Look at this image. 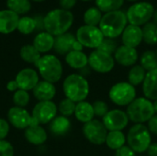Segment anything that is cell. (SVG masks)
<instances>
[{"mask_svg": "<svg viewBox=\"0 0 157 156\" xmlns=\"http://www.w3.org/2000/svg\"><path fill=\"white\" fill-rule=\"evenodd\" d=\"M74 22V15L70 10L55 8L44 16V29L53 37L68 32Z\"/></svg>", "mask_w": 157, "mask_h": 156, "instance_id": "cell-1", "label": "cell"}, {"mask_svg": "<svg viewBox=\"0 0 157 156\" xmlns=\"http://www.w3.org/2000/svg\"><path fill=\"white\" fill-rule=\"evenodd\" d=\"M128 25L126 12L116 10L105 13L99 23L98 28L105 38L116 39L121 36Z\"/></svg>", "mask_w": 157, "mask_h": 156, "instance_id": "cell-2", "label": "cell"}, {"mask_svg": "<svg viewBox=\"0 0 157 156\" xmlns=\"http://www.w3.org/2000/svg\"><path fill=\"white\" fill-rule=\"evenodd\" d=\"M63 90L66 98L75 103L85 101L89 94V83L86 77L79 74H72L65 77Z\"/></svg>", "mask_w": 157, "mask_h": 156, "instance_id": "cell-3", "label": "cell"}, {"mask_svg": "<svg viewBox=\"0 0 157 156\" xmlns=\"http://www.w3.org/2000/svg\"><path fill=\"white\" fill-rule=\"evenodd\" d=\"M35 66L42 80L47 82L55 84L63 76V64L58 57L53 54L41 55Z\"/></svg>", "mask_w": 157, "mask_h": 156, "instance_id": "cell-4", "label": "cell"}, {"mask_svg": "<svg viewBox=\"0 0 157 156\" xmlns=\"http://www.w3.org/2000/svg\"><path fill=\"white\" fill-rule=\"evenodd\" d=\"M126 113L129 120L135 124H144L148 122L155 114L153 102L144 97H136L128 107Z\"/></svg>", "mask_w": 157, "mask_h": 156, "instance_id": "cell-5", "label": "cell"}, {"mask_svg": "<svg viewBox=\"0 0 157 156\" xmlns=\"http://www.w3.org/2000/svg\"><path fill=\"white\" fill-rule=\"evenodd\" d=\"M128 146L136 154H142L148 150L152 143L151 132L147 126L144 124H134L132 126L126 136Z\"/></svg>", "mask_w": 157, "mask_h": 156, "instance_id": "cell-6", "label": "cell"}, {"mask_svg": "<svg viewBox=\"0 0 157 156\" xmlns=\"http://www.w3.org/2000/svg\"><path fill=\"white\" fill-rule=\"evenodd\" d=\"M154 12V6L149 2L143 1L132 5L126 12V16L130 24L141 27L150 22Z\"/></svg>", "mask_w": 157, "mask_h": 156, "instance_id": "cell-7", "label": "cell"}, {"mask_svg": "<svg viewBox=\"0 0 157 156\" xmlns=\"http://www.w3.org/2000/svg\"><path fill=\"white\" fill-rule=\"evenodd\" d=\"M111 102L117 106H129L136 98L135 86L129 82H119L111 86L109 92Z\"/></svg>", "mask_w": 157, "mask_h": 156, "instance_id": "cell-8", "label": "cell"}, {"mask_svg": "<svg viewBox=\"0 0 157 156\" xmlns=\"http://www.w3.org/2000/svg\"><path fill=\"white\" fill-rule=\"evenodd\" d=\"M75 38L84 47L98 49L105 37L98 27L84 25L77 29Z\"/></svg>", "mask_w": 157, "mask_h": 156, "instance_id": "cell-9", "label": "cell"}, {"mask_svg": "<svg viewBox=\"0 0 157 156\" xmlns=\"http://www.w3.org/2000/svg\"><path fill=\"white\" fill-rule=\"evenodd\" d=\"M58 107L52 101H39L33 108L31 116L35 122L39 125L50 124V122L57 116Z\"/></svg>", "mask_w": 157, "mask_h": 156, "instance_id": "cell-10", "label": "cell"}, {"mask_svg": "<svg viewBox=\"0 0 157 156\" xmlns=\"http://www.w3.org/2000/svg\"><path fill=\"white\" fill-rule=\"evenodd\" d=\"M88 66L97 73L107 74L113 70L115 60L113 55L95 50L88 56Z\"/></svg>", "mask_w": 157, "mask_h": 156, "instance_id": "cell-11", "label": "cell"}, {"mask_svg": "<svg viewBox=\"0 0 157 156\" xmlns=\"http://www.w3.org/2000/svg\"><path fill=\"white\" fill-rule=\"evenodd\" d=\"M108 132L109 131L106 129L103 122L96 119L85 123L83 126L84 136L89 143L95 145L104 144L106 143Z\"/></svg>", "mask_w": 157, "mask_h": 156, "instance_id": "cell-12", "label": "cell"}, {"mask_svg": "<svg viewBox=\"0 0 157 156\" xmlns=\"http://www.w3.org/2000/svg\"><path fill=\"white\" fill-rule=\"evenodd\" d=\"M129 117L126 111L121 109H112L102 118V122L109 131L124 130L129 124Z\"/></svg>", "mask_w": 157, "mask_h": 156, "instance_id": "cell-13", "label": "cell"}, {"mask_svg": "<svg viewBox=\"0 0 157 156\" xmlns=\"http://www.w3.org/2000/svg\"><path fill=\"white\" fill-rule=\"evenodd\" d=\"M7 121L17 130H26L31 124L32 116L26 108L14 106L7 111Z\"/></svg>", "mask_w": 157, "mask_h": 156, "instance_id": "cell-14", "label": "cell"}, {"mask_svg": "<svg viewBox=\"0 0 157 156\" xmlns=\"http://www.w3.org/2000/svg\"><path fill=\"white\" fill-rule=\"evenodd\" d=\"M19 89L25 91H32L40 82V74L33 68H24L20 70L15 78Z\"/></svg>", "mask_w": 157, "mask_h": 156, "instance_id": "cell-15", "label": "cell"}, {"mask_svg": "<svg viewBox=\"0 0 157 156\" xmlns=\"http://www.w3.org/2000/svg\"><path fill=\"white\" fill-rule=\"evenodd\" d=\"M114 60L122 66H133L138 61L139 55L135 48H131L125 45L118 47L114 53Z\"/></svg>", "mask_w": 157, "mask_h": 156, "instance_id": "cell-16", "label": "cell"}, {"mask_svg": "<svg viewBox=\"0 0 157 156\" xmlns=\"http://www.w3.org/2000/svg\"><path fill=\"white\" fill-rule=\"evenodd\" d=\"M121 40L123 45L136 49L143 41L142 28L132 24L127 25L121 34Z\"/></svg>", "mask_w": 157, "mask_h": 156, "instance_id": "cell-17", "label": "cell"}, {"mask_svg": "<svg viewBox=\"0 0 157 156\" xmlns=\"http://www.w3.org/2000/svg\"><path fill=\"white\" fill-rule=\"evenodd\" d=\"M19 16L9 9L0 10V33L10 34L17 29Z\"/></svg>", "mask_w": 157, "mask_h": 156, "instance_id": "cell-18", "label": "cell"}, {"mask_svg": "<svg viewBox=\"0 0 157 156\" xmlns=\"http://www.w3.org/2000/svg\"><path fill=\"white\" fill-rule=\"evenodd\" d=\"M32 93L38 101H52L56 95V87L54 84L41 80L34 87Z\"/></svg>", "mask_w": 157, "mask_h": 156, "instance_id": "cell-19", "label": "cell"}, {"mask_svg": "<svg viewBox=\"0 0 157 156\" xmlns=\"http://www.w3.org/2000/svg\"><path fill=\"white\" fill-rule=\"evenodd\" d=\"M25 139L28 143L33 145H42L48 139L47 132L41 125H30L25 130Z\"/></svg>", "mask_w": 157, "mask_h": 156, "instance_id": "cell-20", "label": "cell"}, {"mask_svg": "<svg viewBox=\"0 0 157 156\" xmlns=\"http://www.w3.org/2000/svg\"><path fill=\"white\" fill-rule=\"evenodd\" d=\"M75 40V36L70 32H66L64 34L54 37L53 50L60 55H66L71 51H73V46Z\"/></svg>", "mask_w": 157, "mask_h": 156, "instance_id": "cell-21", "label": "cell"}, {"mask_svg": "<svg viewBox=\"0 0 157 156\" xmlns=\"http://www.w3.org/2000/svg\"><path fill=\"white\" fill-rule=\"evenodd\" d=\"M143 93L151 101L157 99V69L147 72L143 83Z\"/></svg>", "mask_w": 157, "mask_h": 156, "instance_id": "cell-22", "label": "cell"}, {"mask_svg": "<svg viewBox=\"0 0 157 156\" xmlns=\"http://www.w3.org/2000/svg\"><path fill=\"white\" fill-rule=\"evenodd\" d=\"M32 45L40 51V54L47 53L53 49L54 37L47 31L39 32L34 38Z\"/></svg>", "mask_w": 157, "mask_h": 156, "instance_id": "cell-23", "label": "cell"}, {"mask_svg": "<svg viewBox=\"0 0 157 156\" xmlns=\"http://www.w3.org/2000/svg\"><path fill=\"white\" fill-rule=\"evenodd\" d=\"M74 115L78 121H80L84 124L91 121L92 120H94V117H95L92 104L86 100L76 103V107H75Z\"/></svg>", "mask_w": 157, "mask_h": 156, "instance_id": "cell-24", "label": "cell"}, {"mask_svg": "<svg viewBox=\"0 0 157 156\" xmlns=\"http://www.w3.org/2000/svg\"><path fill=\"white\" fill-rule=\"evenodd\" d=\"M50 131L55 136L65 135L71 129V121L67 117L56 116L51 122L49 126Z\"/></svg>", "mask_w": 157, "mask_h": 156, "instance_id": "cell-25", "label": "cell"}, {"mask_svg": "<svg viewBox=\"0 0 157 156\" xmlns=\"http://www.w3.org/2000/svg\"><path fill=\"white\" fill-rule=\"evenodd\" d=\"M65 62L71 68L81 70L88 66V56L83 51H71L65 55Z\"/></svg>", "mask_w": 157, "mask_h": 156, "instance_id": "cell-26", "label": "cell"}, {"mask_svg": "<svg viewBox=\"0 0 157 156\" xmlns=\"http://www.w3.org/2000/svg\"><path fill=\"white\" fill-rule=\"evenodd\" d=\"M126 142H127V139H126L125 134L121 131H116L108 132L105 143L110 150L117 151L120 148L123 147Z\"/></svg>", "mask_w": 157, "mask_h": 156, "instance_id": "cell-27", "label": "cell"}, {"mask_svg": "<svg viewBox=\"0 0 157 156\" xmlns=\"http://www.w3.org/2000/svg\"><path fill=\"white\" fill-rule=\"evenodd\" d=\"M19 55L25 63L34 65H36V63L41 57L40 51L32 44H26L22 46L19 51Z\"/></svg>", "mask_w": 157, "mask_h": 156, "instance_id": "cell-28", "label": "cell"}, {"mask_svg": "<svg viewBox=\"0 0 157 156\" xmlns=\"http://www.w3.org/2000/svg\"><path fill=\"white\" fill-rule=\"evenodd\" d=\"M147 72L141 66V64H135L132 66L128 74V81L133 86H137L144 83Z\"/></svg>", "mask_w": 157, "mask_h": 156, "instance_id": "cell-29", "label": "cell"}, {"mask_svg": "<svg viewBox=\"0 0 157 156\" xmlns=\"http://www.w3.org/2000/svg\"><path fill=\"white\" fill-rule=\"evenodd\" d=\"M143 40L148 45L157 44V25L154 22H148L142 28Z\"/></svg>", "mask_w": 157, "mask_h": 156, "instance_id": "cell-30", "label": "cell"}, {"mask_svg": "<svg viewBox=\"0 0 157 156\" xmlns=\"http://www.w3.org/2000/svg\"><path fill=\"white\" fill-rule=\"evenodd\" d=\"M141 66L146 71L150 72L157 69V55L155 51H144L140 58Z\"/></svg>", "mask_w": 157, "mask_h": 156, "instance_id": "cell-31", "label": "cell"}, {"mask_svg": "<svg viewBox=\"0 0 157 156\" xmlns=\"http://www.w3.org/2000/svg\"><path fill=\"white\" fill-rule=\"evenodd\" d=\"M6 6L7 9L15 12L18 16L28 13L31 8L29 0H7Z\"/></svg>", "mask_w": 157, "mask_h": 156, "instance_id": "cell-32", "label": "cell"}, {"mask_svg": "<svg viewBox=\"0 0 157 156\" xmlns=\"http://www.w3.org/2000/svg\"><path fill=\"white\" fill-rule=\"evenodd\" d=\"M102 12L98 7H90L84 14V22L85 25L98 27L102 19Z\"/></svg>", "mask_w": 157, "mask_h": 156, "instance_id": "cell-33", "label": "cell"}, {"mask_svg": "<svg viewBox=\"0 0 157 156\" xmlns=\"http://www.w3.org/2000/svg\"><path fill=\"white\" fill-rule=\"evenodd\" d=\"M124 0H96V6L101 12H112L120 10Z\"/></svg>", "mask_w": 157, "mask_h": 156, "instance_id": "cell-34", "label": "cell"}, {"mask_svg": "<svg viewBox=\"0 0 157 156\" xmlns=\"http://www.w3.org/2000/svg\"><path fill=\"white\" fill-rule=\"evenodd\" d=\"M21 34L29 35L31 34L36 30L35 27V21L33 17H19L17 29Z\"/></svg>", "mask_w": 157, "mask_h": 156, "instance_id": "cell-35", "label": "cell"}, {"mask_svg": "<svg viewBox=\"0 0 157 156\" xmlns=\"http://www.w3.org/2000/svg\"><path fill=\"white\" fill-rule=\"evenodd\" d=\"M57 107H58V111L60 112V114L62 116L68 118L75 114L76 103L72 101L71 99L65 97L63 100H61V102L59 103V105Z\"/></svg>", "mask_w": 157, "mask_h": 156, "instance_id": "cell-36", "label": "cell"}, {"mask_svg": "<svg viewBox=\"0 0 157 156\" xmlns=\"http://www.w3.org/2000/svg\"><path fill=\"white\" fill-rule=\"evenodd\" d=\"M30 100V96L28 91L18 89L13 95V102L16 107L19 108H26Z\"/></svg>", "mask_w": 157, "mask_h": 156, "instance_id": "cell-37", "label": "cell"}, {"mask_svg": "<svg viewBox=\"0 0 157 156\" xmlns=\"http://www.w3.org/2000/svg\"><path fill=\"white\" fill-rule=\"evenodd\" d=\"M118 43L115 40V39H109V38H104L103 41L99 45V47L97 50H99L101 51H104L108 54L113 55L118 49Z\"/></svg>", "mask_w": 157, "mask_h": 156, "instance_id": "cell-38", "label": "cell"}, {"mask_svg": "<svg viewBox=\"0 0 157 156\" xmlns=\"http://www.w3.org/2000/svg\"><path fill=\"white\" fill-rule=\"evenodd\" d=\"M93 109L95 113V117L103 118L108 112H109V107L106 102L102 100H97L93 104Z\"/></svg>", "mask_w": 157, "mask_h": 156, "instance_id": "cell-39", "label": "cell"}, {"mask_svg": "<svg viewBox=\"0 0 157 156\" xmlns=\"http://www.w3.org/2000/svg\"><path fill=\"white\" fill-rule=\"evenodd\" d=\"M14 154L13 145L6 140L0 141V156H14Z\"/></svg>", "mask_w": 157, "mask_h": 156, "instance_id": "cell-40", "label": "cell"}, {"mask_svg": "<svg viewBox=\"0 0 157 156\" xmlns=\"http://www.w3.org/2000/svg\"><path fill=\"white\" fill-rule=\"evenodd\" d=\"M10 130V124L7 120L0 118V141L6 140Z\"/></svg>", "mask_w": 157, "mask_h": 156, "instance_id": "cell-41", "label": "cell"}, {"mask_svg": "<svg viewBox=\"0 0 157 156\" xmlns=\"http://www.w3.org/2000/svg\"><path fill=\"white\" fill-rule=\"evenodd\" d=\"M115 156H136V153L128 145H124L116 151Z\"/></svg>", "mask_w": 157, "mask_h": 156, "instance_id": "cell-42", "label": "cell"}, {"mask_svg": "<svg viewBox=\"0 0 157 156\" xmlns=\"http://www.w3.org/2000/svg\"><path fill=\"white\" fill-rule=\"evenodd\" d=\"M33 19L35 21V27H36V30L39 32L41 31H45L44 29V17L41 15H36L33 17Z\"/></svg>", "mask_w": 157, "mask_h": 156, "instance_id": "cell-43", "label": "cell"}, {"mask_svg": "<svg viewBox=\"0 0 157 156\" xmlns=\"http://www.w3.org/2000/svg\"><path fill=\"white\" fill-rule=\"evenodd\" d=\"M148 130L150 131L151 133L157 135V114H155L151 120L148 121V125H147Z\"/></svg>", "mask_w": 157, "mask_h": 156, "instance_id": "cell-44", "label": "cell"}, {"mask_svg": "<svg viewBox=\"0 0 157 156\" xmlns=\"http://www.w3.org/2000/svg\"><path fill=\"white\" fill-rule=\"evenodd\" d=\"M76 2L77 0H59L61 8L65 10H70L71 8H73L75 6Z\"/></svg>", "mask_w": 157, "mask_h": 156, "instance_id": "cell-45", "label": "cell"}, {"mask_svg": "<svg viewBox=\"0 0 157 156\" xmlns=\"http://www.w3.org/2000/svg\"><path fill=\"white\" fill-rule=\"evenodd\" d=\"M6 89L9 91V92H12V93H15L17 90L19 89L18 86H17V83L16 82V80H10L7 82L6 84Z\"/></svg>", "mask_w": 157, "mask_h": 156, "instance_id": "cell-46", "label": "cell"}, {"mask_svg": "<svg viewBox=\"0 0 157 156\" xmlns=\"http://www.w3.org/2000/svg\"><path fill=\"white\" fill-rule=\"evenodd\" d=\"M148 156H157V143H151L148 150L146 151Z\"/></svg>", "mask_w": 157, "mask_h": 156, "instance_id": "cell-47", "label": "cell"}, {"mask_svg": "<svg viewBox=\"0 0 157 156\" xmlns=\"http://www.w3.org/2000/svg\"><path fill=\"white\" fill-rule=\"evenodd\" d=\"M83 48H84V46L76 40H75V42L74 43V46H73V51H83L82 50H83Z\"/></svg>", "mask_w": 157, "mask_h": 156, "instance_id": "cell-48", "label": "cell"}, {"mask_svg": "<svg viewBox=\"0 0 157 156\" xmlns=\"http://www.w3.org/2000/svg\"><path fill=\"white\" fill-rule=\"evenodd\" d=\"M152 19H153V22L157 25V9H155V12H154V15H153Z\"/></svg>", "mask_w": 157, "mask_h": 156, "instance_id": "cell-49", "label": "cell"}, {"mask_svg": "<svg viewBox=\"0 0 157 156\" xmlns=\"http://www.w3.org/2000/svg\"><path fill=\"white\" fill-rule=\"evenodd\" d=\"M153 104H154V109H155V114H157V99L153 102Z\"/></svg>", "mask_w": 157, "mask_h": 156, "instance_id": "cell-50", "label": "cell"}, {"mask_svg": "<svg viewBox=\"0 0 157 156\" xmlns=\"http://www.w3.org/2000/svg\"><path fill=\"white\" fill-rule=\"evenodd\" d=\"M32 1H35V2H42L44 0H32Z\"/></svg>", "mask_w": 157, "mask_h": 156, "instance_id": "cell-51", "label": "cell"}, {"mask_svg": "<svg viewBox=\"0 0 157 156\" xmlns=\"http://www.w3.org/2000/svg\"><path fill=\"white\" fill-rule=\"evenodd\" d=\"M128 1H131V2H135V1H137V0H128Z\"/></svg>", "mask_w": 157, "mask_h": 156, "instance_id": "cell-52", "label": "cell"}, {"mask_svg": "<svg viewBox=\"0 0 157 156\" xmlns=\"http://www.w3.org/2000/svg\"><path fill=\"white\" fill-rule=\"evenodd\" d=\"M82 1H90V0H82Z\"/></svg>", "mask_w": 157, "mask_h": 156, "instance_id": "cell-53", "label": "cell"}, {"mask_svg": "<svg viewBox=\"0 0 157 156\" xmlns=\"http://www.w3.org/2000/svg\"><path fill=\"white\" fill-rule=\"evenodd\" d=\"M155 52H156V55H157V50H156V51H155Z\"/></svg>", "mask_w": 157, "mask_h": 156, "instance_id": "cell-54", "label": "cell"}, {"mask_svg": "<svg viewBox=\"0 0 157 156\" xmlns=\"http://www.w3.org/2000/svg\"><path fill=\"white\" fill-rule=\"evenodd\" d=\"M141 156H145V155H141Z\"/></svg>", "mask_w": 157, "mask_h": 156, "instance_id": "cell-55", "label": "cell"}]
</instances>
